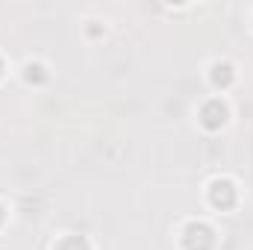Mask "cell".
Wrapping results in <instances>:
<instances>
[{
    "mask_svg": "<svg viewBox=\"0 0 253 250\" xmlns=\"http://www.w3.org/2000/svg\"><path fill=\"white\" fill-rule=\"evenodd\" d=\"M180 245H183V250H212L215 248V230L203 221H191L183 227Z\"/></svg>",
    "mask_w": 253,
    "mask_h": 250,
    "instance_id": "6da1fadb",
    "label": "cell"
},
{
    "mask_svg": "<svg viewBox=\"0 0 253 250\" xmlns=\"http://www.w3.org/2000/svg\"><path fill=\"white\" fill-rule=\"evenodd\" d=\"M206 197H209V203H212L215 209L227 212V209L236 206L239 191H236V186H233L230 180H212V183H209V191H206Z\"/></svg>",
    "mask_w": 253,
    "mask_h": 250,
    "instance_id": "7a4b0ae2",
    "label": "cell"
},
{
    "mask_svg": "<svg viewBox=\"0 0 253 250\" xmlns=\"http://www.w3.org/2000/svg\"><path fill=\"white\" fill-rule=\"evenodd\" d=\"M227 115H230V109H227V103L221 97H212V100H206L200 106V124L206 129H212V132L227 124Z\"/></svg>",
    "mask_w": 253,
    "mask_h": 250,
    "instance_id": "3957f363",
    "label": "cell"
},
{
    "mask_svg": "<svg viewBox=\"0 0 253 250\" xmlns=\"http://www.w3.org/2000/svg\"><path fill=\"white\" fill-rule=\"evenodd\" d=\"M233 68L227 62H218V65H212V71H209V80H212V85L215 88H227L230 83H233Z\"/></svg>",
    "mask_w": 253,
    "mask_h": 250,
    "instance_id": "277c9868",
    "label": "cell"
},
{
    "mask_svg": "<svg viewBox=\"0 0 253 250\" xmlns=\"http://www.w3.org/2000/svg\"><path fill=\"white\" fill-rule=\"evenodd\" d=\"M56 250H91V248H88V242L83 236H68L56 245Z\"/></svg>",
    "mask_w": 253,
    "mask_h": 250,
    "instance_id": "5b68a950",
    "label": "cell"
},
{
    "mask_svg": "<svg viewBox=\"0 0 253 250\" xmlns=\"http://www.w3.org/2000/svg\"><path fill=\"white\" fill-rule=\"evenodd\" d=\"M24 80H27V83H44V80H47V74H44V68H42V65H27V68H24Z\"/></svg>",
    "mask_w": 253,
    "mask_h": 250,
    "instance_id": "8992f818",
    "label": "cell"
},
{
    "mask_svg": "<svg viewBox=\"0 0 253 250\" xmlns=\"http://www.w3.org/2000/svg\"><path fill=\"white\" fill-rule=\"evenodd\" d=\"M3 221H6V212H3V206H0V227H3Z\"/></svg>",
    "mask_w": 253,
    "mask_h": 250,
    "instance_id": "52a82bcc",
    "label": "cell"
},
{
    "mask_svg": "<svg viewBox=\"0 0 253 250\" xmlns=\"http://www.w3.org/2000/svg\"><path fill=\"white\" fill-rule=\"evenodd\" d=\"M3 71H6V68H3V59H0V80H3Z\"/></svg>",
    "mask_w": 253,
    "mask_h": 250,
    "instance_id": "ba28073f",
    "label": "cell"
}]
</instances>
